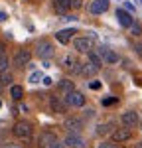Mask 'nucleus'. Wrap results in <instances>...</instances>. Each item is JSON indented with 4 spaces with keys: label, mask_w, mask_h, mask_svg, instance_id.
Masks as SVG:
<instances>
[{
    "label": "nucleus",
    "mask_w": 142,
    "mask_h": 148,
    "mask_svg": "<svg viewBox=\"0 0 142 148\" xmlns=\"http://www.w3.org/2000/svg\"><path fill=\"white\" fill-rule=\"evenodd\" d=\"M34 53L40 59H51L53 53H55V49H53V44L49 40H38L34 46Z\"/></svg>",
    "instance_id": "nucleus-1"
},
{
    "label": "nucleus",
    "mask_w": 142,
    "mask_h": 148,
    "mask_svg": "<svg viewBox=\"0 0 142 148\" xmlns=\"http://www.w3.org/2000/svg\"><path fill=\"white\" fill-rule=\"evenodd\" d=\"M73 47H75L77 53H89V51H93V47H95V40L93 38H85V36L75 38L73 40Z\"/></svg>",
    "instance_id": "nucleus-2"
},
{
    "label": "nucleus",
    "mask_w": 142,
    "mask_h": 148,
    "mask_svg": "<svg viewBox=\"0 0 142 148\" xmlns=\"http://www.w3.org/2000/svg\"><path fill=\"white\" fill-rule=\"evenodd\" d=\"M12 130H14V136L22 138V140H28V138L32 136V132H34V128H32V125L28 121H18Z\"/></svg>",
    "instance_id": "nucleus-3"
},
{
    "label": "nucleus",
    "mask_w": 142,
    "mask_h": 148,
    "mask_svg": "<svg viewBox=\"0 0 142 148\" xmlns=\"http://www.w3.org/2000/svg\"><path fill=\"white\" fill-rule=\"evenodd\" d=\"M65 103H67V107H75V109H81V107H85V103H87V99H85V95H83L81 91H73L67 93L65 97Z\"/></svg>",
    "instance_id": "nucleus-4"
},
{
    "label": "nucleus",
    "mask_w": 142,
    "mask_h": 148,
    "mask_svg": "<svg viewBox=\"0 0 142 148\" xmlns=\"http://www.w3.org/2000/svg\"><path fill=\"white\" fill-rule=\"evenodd\" d=\"M61 65H63V69L67 73H73V75H79V71H81V61H77V57L73 56V53H67V56L63 57Z\"/></svg>",
    "instance_id": "nucleus-5"
},
{
    "label": "nucleus",
    "mask_w": 142,
    "mask_h": 148,
    "mask_svg": "<svg viewBox=\"0 0 142 148\" xmlns=\"http://www.w3.org/2000/svg\"><path fill=\"white\" fill-rule=\"evenodd\" d=\"M99 56L103 59V63H106V65H115V63H118V59H120L115 49H111V47H106V46L99 47Z\"/></svg>",
    "instance_id": "nucleus-6"
},
{
    "label": "nucleus",
    "mask_w": 142,
    "mask_h": 148,
    "mask_svg": "<svg viewBox=\"0 0 142 148\" xmlns=\"http://www.w3.org/2000/svg\"><path fill=\"white\" fill-rule=\"evenodd\" d=\"M30 59H32V51H30V49H26V47H22V49H18V51L14 53L12 63H14L16 67H26V65L30 63Z\"/></svg>",
    "instance_id": "nucleus-7"
},
{
    "label": "nucleus",
    "mask_w": 142,
    "mask_h": 148,
    "mask_svg": "<svg viewBox=\"0 0 142 148\" xmlns=\"http://www.w3.org/2000/svg\"><path fill=\"white\" fill-rule=\"evenodd\" d=\"M109 0H93L89 6H87V10H89V14H93V16H99V14H105L106 10H109Z\"/></svg>",
    "instance_id": "nucleus-8"
},
{
    "label": "nucleus",
    "mask_w": 142,
    "mask_h": 148,
    "mask_svg": "<svg viewBox=\"0 0 142 148\" xmlns=\"http://www.w3.org/2000/svg\"><path fill=\"white\" fill-rule=\"evenodd\" d=\"M63 144L67 148H83L85 146V138L79 134V132H69L65 140H63Z\"/></svg>",
    "instance_id": "nucleus-9"
},
{
    "label": "nucleus",
    "mask_w": 142,
    "mask_h": 148,
    "mask_svg": "<svg viewBox=\"0 0 142 148\" xmlns=\"http://www.w3.org/2000/svg\"><path fill=\"white\" fill-rule=\"evenodd\" d=\"M120 123H122V126L134 128V126L140 123V119H138V113H136V111H124V113L120 114Z\"/></svg>",
    "instance_id": "nucleus-10"
},
{
    "label": "nucleus",
    "mask_w": 142,
    "mask_h": 148,
    "mask_svg": "<svg viewBox=\"0 0 142 148\" xmlns=\"http://www.w3.org/2000/svg\"><path fill=\"white\" fill-rule=\"evenodd\" d=\"M117 18H118V24H120L122 28H126V30H128L130 26H132V22H134L132 14H130L126 8H118L117 10Z\"/></svg>",
    "instance_id": "nucleus-11"
},
{
    "label": "nucleus",
    "mask_w": 142,
    "mask_h": 148,
    "mask_svg": "<svg viewBox=\"0 0 142 148\" xmlns=\"http://www.w3.org/2000/svg\"><path fill=\"white\" fill-rule=\"evenodd\" d=\"M49 107H51V111H53L55 114L67 113V103H65V99H63V97H51Z\"/></svg>",
    "instance_id": "nucleus-12"
},
{
    "label": "nucleus",
    "mask_w": 142,
    "mask_h": 148,
    "mask_svg": "<svg viewBox=\"0 0 142 148\" xmlns=\"http://www.w3.org/2000/svg\"><path fill=\"white\" fill-rule=\"evenodd\" d=\"M75 34H77L75 28H65V30H59L57 34H55V40H57L59 44L65 46V44H69V42H71V38H73Z\"/></svg>",
    "instance_id": "nucleus-13"
},
{
    "label": "nucleus",
    "mask_w": 142,
    "mask_h": 148,
    "mask_svg": "<svg viewBox=\"0 0 142 148\" xmlns=\"http://www.w3.org/2000/svg\"><path fill=\"white\" fill-rule=\"evenodd\" d=\"M63 126H65L69 132H79V130L83 128V121L77 119V116H67L65 123H63Z\"/></svg>",
    "instance_id": "nucleus-14"
},
{
    "label": "nucleus",
    "mask_w": 142,
    "mask_h": 148,
    "mask_svg": "<svg viewBox=\"0 0 142 148\" xmlns=\"http://www.w3.org/2000/svg\"><path fill=\"white\" fill-rule=\"evenodd\" d=\"M130 136H132V132H130V128H128V126L113 130V140H115V142H126V140H128Z\"/></svg>",
    "instance_id": "nucleus-15"
},
{
    "label": "nucleus",
    "mask_w": 142,
    "mask_h": 148,
    "mask_svg": "<svg viewBox=\"0 0 142 148\" xmlns=\"http://www.w3.org/2000/svg\"><path fill=\"white\" fill-rule=\"evenodd\" d=\"M53 10L61 16H65L71 10V0H53Z\"/></svg>",
    "instance_id": "nucleus-16"
},
{
    "label": "nucleus",
    "mask_w": 142,
    "mask_h": 148,
    "mask_svg": "<svg viewBox=\"0 0 142 148\" xmlns=\"http://www.w3.org/2000/svg\"><path fill=\"white\" fill-rule=\"evenodd\" d=\"M97 71H99V67L93 65L91 61H87V63H81V71H79V75H81V77H93Z\"/></svg>",
    "instance_id": "nucleus-17"
},
{
    "label": "nucleus",
    "mask_w": 142,
    "mask_h": 148,
    "mask_svg": "<svg viewBox=\"0 0 142 148\" xmlns=\"http://www.w3.org/2000/svg\"><path fill=\"white\" fill-rule=\"evenodd\" d=\"M55 140H57V136H55L53 132L46 130V132H42V136H40V148H47L49 144H53Z\"/></svg>",
    "instance_id": "nucleus-18"
},
{
    "label": "nucleus",
    "mask_w": 142,
    "mask_h": 148,
    "mask_svg": "<svg viewBox=\"0 0 142 148\" xmlns=\"http://www.w3.org/2000/svg\"><path fill=\"white\" fill-rule=\"evenodd\" d=\"M57 89L63 93V95H67V93H71L73 89H75V83H73L71 79H61L57 83Z\"/></svg>",
    "instance_id": "nucleus-19"
},
{
    "label": "nucleus",
    "mask_w": 142,
    "mask_h": 148,
    "mask_svg": "<svg viewBox=\"0 0 142 148\" xmlns=\"http://www.w3.org/2000/svg\"><path fill=\"white\" fill-rule=\"evenodd\" d=\"M10 97L14 101H22L24 99V89L20 85H10Z\"/></svg>",
    "instance_id": "nucleus-20"
},
{
    "label": "nucleus",
    "mask_w": 142,
    "mask_h": 148,
    "mask_svg": "<svg viewBox=\"0 0 142 148\" xmlns=\"http://www.w3.org/2000/svg\"><path fill=\"white\" fill-rule=\"evenodd\" d=\"M89 61H91L93 65H97L99 69L103 67V59H101V56H99L97 51H89Z\"/></svg>",
    "instance_id": "nucleus-21"
},
{
    "label": "nucleus",
    "mask_w": 142,
    "mask_h": 148,
    "mask_svg": "<svg viewBox=\"0 0 142 148\" xmlns=\"http://www.w3.org/2000/svg\"><path fill=\"white\" fill-rule=\"evenodd\" d=\"M111 128H115V126L111 125V123H106V125H99V126H97V130H95V134H99V136H103V134H109V132H111Z\"/></svg>",
    "instance_id": "nucleus-22"
},
{
    "label": "nucleus",
    "mask_w": 142,
    "mask_h": 148,
    "mask_svg": "<svg viewBox=\"0 0 142 148\" xmlns=\"http://www.w3.org/2000/svg\"><path fill=\"white\" fill-rule=\"evenodd\" d=\"M12 81H14V77H12V73L10 71H2L0 73V83L6 87V85H12Z\"/></svg>",
    "instance_id": "nucleus-23"
},
{
    "label": "nucleus",
    "mask_w": 142,
    "mask_h": 148,
    "mask_svg": "<svg viewBox=\"0 0 142 148\" xmlns=\"http://www.w3.org/2000/svg\"><path fill=\"white\" fill-rule=\"evenodd\" d=\"M128 32H130L132 36H136V38H138V36H142V26L136 22V20H134V22H132V26L128 28Z\"/></svg>",
    "instance_id": "nucleus-24"
},
{
    "label": "nucleus",
    "mask_w": 142,
    "mask_h": 148,
    "mask_svg": "<svg viewBox=\"0 0 142 148\" xmlns=\"http://www.w3.org/2000/svg\"><path fill=\"white\" fill-rule=\"evenodd\" d=\"M8 67H10V59H8V56H2L0 57V73L8 71Z\"/></svg>",
    "instance_id": "nucleus-25"
},
{
    "label": "nucleus",
    "mask_w": 142,
    "mask_h": 148,
    "mask_svg": "<svg viewBox=\"0 0 142 148\" xmlns=\"http://www.w3.org/2000/svg\"><path fill=\"white\" fill-rule=\"evenodd\" d=\"M42 79H44V77H42V73H40V71H34V73L30 75V83H40Z\"/></svg>",
    "instance_id": "nucleus-26"
},
{
    "label": "nucleus",
    "mask_w": 142,
    "mask_h": 148,
    "mask_svg": "<svg viewBox=\"0 0 142 148\" xmlns=\"http://www.w3.org/2000/svg\"><path fill=\"white\" fill-rule=\"evenodd\" d=\"M97 148H117V142L115 140H105V142H101Z\"/></svg>",
    "instance_id": "nucleus-27"
},
{
    "label": "nucleus",
    "mask_w": 142,
    "mask_h": 148,
    "mask_svg": "<svg viewBox=\"0 0 142 148\" xmlns=\"http://www.w3.org/2000/svg\"><path fill=\"white\" fill-rule=\"evenodd\" d=\"M81 6H83V0H71V8L73 10H79Z\"/></svg>",
    "instance_id": "nucleus-28"
},
{
    "label": "nucleus",
    "mask_w": 142,
    "mask_h": 148,
    "mask_svg": "<svg viewBox=\"0 0 142 148\" xmlns=\"http://www.w3.org/2000/svg\"><path fill=\"white\" fill-rule=\"evenodd\" d=\"M89 89L99 91V89H101V81H91V83H89Z\"/></svg>",
    "instance_id": "nucleus-29"
},
{
    "label": "nucleus",
    "mask_w": 142,
    "mask_h": 148,
    "mask_svg": "<svg viewBox=\"0 0 142 148\" xmlns=\"http://www.w3.org/2000/svg\"><path fill=\"white\" fill-rule=\"evenodd\" d=\"M63 146H65V144H63L61 140H55L53 144H49V146H47V148H63Z\"/></svg>",
    "instance_id": "nucleus-30"
},
{
    "label": "nucleus",
    "mask_w": 142,
    "mask_h": 148,
    "mask_svg": "<svg viewBox=\"0 0 142 148\" xmlns=\"http://www.w3.org/2000/svg\"><path fill=\"white\" fill-rule=\"evenodd\" d=\"M6 20H8V14H6V12H2V10H0V22H6Z\"/></svg>",
    "instance_id": "nucleus-31"
},
{
    "label": "nucleus",
    "mask_w": 142,
    "mask_h": 148,
    "mask_svg": "<svg viewBox=\"0 0 142 148\" xmlns=\"http://www.w3.org/2000/svg\"><path fill=\"white\" fill-rule=\"evenodd\" d=\"M42 83H44V85H51V83H53V79H51V77H44V79H42Z\"/></svg>",
    "instance_id": "nucleus-32"
},
{
    "label": "nucleus",
    "mask_w": 142,
    "mask_h": 148,
    "mask_svg": "<svg viewBox=\"0 0 142 148\" xmlns=\"http://www.w3.org/2000/svg\"><path fill=\"white\" fill-rule=\"evenodd\" d=\"M2 56H6V46L0 42V57H2Z\"/></svg>",
    "instance_id": "nucleus-33"
},
{
    "label": "nucleus",
    "mask_w": 142,
    "mask_h": 148,
    "mask_svg": "<svg viewBox=\"0 0 142 148\" xmlns=\"http://www.w3.org/2000/svg\"><path fill=\"white\" fill-rule=\"evenodd\" d=\"M124 8H126V10H128V12H134V6H132L130 2H126V4H124Z\"/></svg>",
    "instance_id": "nucleus-34"
},
{
    "label": "nucleus",
    "mask_w": 142,
    "mask_h": 148,
    "mask_svg": "<svg viewBox=\"0 0 142 148\" xmlns=\"http://www.w3.org/2000/svg\"><path fill=\"white\" fill-rule=\"evenodd\" d=\"M134 49H136V53H140V56H142V44H136Z\"/></svg>",
    "instance_id": "nucleus-35"
},
{
    "label": "nucleus",
    "mask_w": 142,
    "mask_h": 148,
    "mask_svg": "<svg viewBox=\"0 0 142 148\" xmlns=\"http://www.w3.org/2000/svg\"><path fill=\"white\" fill-rule=\"evenodd\" d=\"M117 99H103V105H111V103H115Z\"/></svg>",
    "instance_id": "nucleus-36"
},
{
    "label": "nucleus",
    "mask_w": 142,
    "mask_h": 148,
    "mask_svg": "<svg viewBox=\"0 0 142 148\" xmlns=\"http://www.w3.org/2000/svg\"><path fill=\"white\" fill-rule=\"evenodd\" d=\"M4 148H20V146H18V144H6Z\"/></svg>",
    "instance_id": "nucleus-37"
},
{
    "label": "nucleus",
    "mask_w": 142,
    "mask_h": 148,
    "mask_svg": "<svg viewBox=\"0 0 142 148\" xmlns=\"http://www.w3.org/2000/svg\"><path fill=\"white\" fill-rule=\"evenodd\" d=\"M134 148H142V142H136V144H134Z\"/></svg>",
    "instance_id": "nucleus-38"
},
{
    "label": "nucleus",
    "mask_w": 142,
    "mask_h": 148,
    "mask_svg": "<svg viewBox=\"0 0 142 148\" xmlns=\"http://www.w3.org/2000/svg\"><path fill=\"white\" fill-rule=\"evenodd\" d=\"M2 89H4V85H2V83H0V95H2Z\"/></svg>",
    "instance_id": "nucleus-39"
},
{
    "label": "nucleus",
    "mask_w": 142,
    "mask_h": 148,
    "mask_svg": "<svg viewBox=\"0 0 142 148\" xmlns=\"http://www.w3.org/2000/svg\"><path fill=\"white\" fill-rule=\"evenodd\" d=\"M140 126H142V119H140Z\"/></svg>",
    "instance_id": "nucleus-40"
},
{
    "label": "nucleus",
    "mask_w": 142,
    "mask_h": 148,
    "mask_svg": "<svg viewBox=\"0 0 142 148\" xmlns=\"http://www.w3.org/2000/svg\"><path fill=\"white\" fill-rule=\"evenodd\" d=\"M0 107H2V103H0Z\"/></svg>",
    "instance_id": "nucleus-41"
}]
</instances>
